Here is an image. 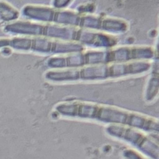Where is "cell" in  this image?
<instances>
[{
  "label": "cell",
  "instance_id": "obj_1",
  "mask_svg": "<svg viewBox=\"0 0 159 159\" xmlns=\"http://www.w3.org/2000/svg\"><path fill=\"white\" fill-rule=\"evenodd\" d=\"M124 131V134L114 133L115 135L119 137H123L125 140H128L133 143L145 155L150 157L152 159H158L159 152L158 147L152 141L146 138L145 136L136 133L133 130H126V129L120 128Z\"/></svg>",
  "mask_w": 159,
  "mask_h": 159
}]
</instances>
